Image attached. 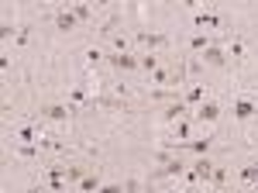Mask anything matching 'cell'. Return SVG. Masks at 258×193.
I'll use <instances>...</instances> for the list:
<instances>
[{"mask_svg":"<svg viewBox=\"0 0 258 193\" xmlns=\"http://www.w3.org/2000/svg\"><path fill=\"white\" fill-rule=\"evenodd\" d=\"M18 156H24V159H31V156H34V145H21V148H18Z\"/></svg>","mask_w":258,"mask_h":193,"instance_id":"ffe728a7","label":"cell"},{"mask_svg":"<svg viewBox=\"0 0 258 193\" xmlns=\"http://www.w3.org/2000/svg\"><path fill=\"white\" fill-rule=\"evenodd\" d=\"M76 186H80L83 193H100V190H104V183H100V176H96V172H86Z\"/></svg>","mask_w":258,"mask_h":193,"instance_id":"7a4b0ae2","label":"cell"},{"mask_svg":"<svg viewBox=\"0 0 258 193\" xmlns=\"http://www.w3.org/2000/svg\"><path fill=\"white\" fill-rule=\"evenodd\" d=\"M190 104H203V83H196V86L186 90V107H190Z\"/></svg>","mask_w":258,"mask_h":193,"instance_id":"30bf717a","label":"cell"},{"mask_svg":"<svg viewBox=\"0 0 258 193\" xmlns=\"http://www.w3.org/2000/svg\"><path fill=\"white\" fill-rule=\"evenodd\" d=\"M190 48H193V52H206V48H210V38H206V34H193V38H190Z\"/></svg>","mask_w":258,"mask_h":193,"instance_id":"8fae6325","label":"cell"},{"mask_svg":"<svg viewBox=\"0 0 258 193\" xmlns=\"http://www.w3.org/2000/svg\"><path fill=\"white\" fill-rule=\"evenodd\" d=\"M110 66H114V69H142V59L131 56V52H114V56H110Z\"/></svg>","mask_w":258,"mask_h":193,"instance_id":"6da1fadb","label":"cell"},{"mask_svg":"<svg viewBox=\"0 0 258 193\" xmlns=\"http://www.w3.org/2000/svg\"><path fill=\"white\" fill-rule=\"evenodd\" d=\"M196 28H220V18L210 10H196Z\"/></svg>","mask_w":258,"mask_h":193,"instance_id":"5b68a950","label":"cell"},{"mask_svg":"<svg viewBox=\"0 0 258 193\" xmlns=\"http://www.w3.org/2000/svg\"><path fill=\"white\" fill-rule=\"evenodd\" d=\"M100 193H128V190H124V186H117V183H107Z\"/></svg>","mask_w":258,"mask_h":193,"instance_id":"d6986e66","label":"cell"},{"mask_svg":"<svg viewBox=\"0 0 258 193\" xmlns=\"http://www.w3.org/2000/svg\"><path fill=\"white\" fill-rule=\"evenodd\" d=\"M196 118H200V121H217V118H220V107L210 104V100H203L200 110H196Z\"/></svg>","mask_w":258,"mask_h":193,"instance_id":"3957f363","label":"cell"},{"mask_svg":"<svg viewBox=\"0 0 258 193\" xmlns=\"http://www.w3.org/2000/svg\"><path fill=\"white\" fill-rule=\"evenodd\" d=\"M182 114H186V104H182V100H176L172 107H166V118H172V121H176V118H182Z\"/></svg>","mask_w":258,"mask_h":193,"instance_id":"4fadbf2b","label":"cell"},{"mask_svg":"<svg viewBox=\"0 0 258 193\" xmlns=\"http://www.w3.org/2000/svg\"><path fill=\"white\" fill-rule=\"evenodd\" d=\"M190 148H193L196 156H206V152H210V138H200V142H190Z\"/></svg>","mask_w":258,"mask_h":193,"instance_id":"5bb4252c","label":"cell"},{"mask_svg":"<svg viewBox=\"0 0 258 193\" xmlns=\"http://www.w3.org/2000/svg\"><path fill=\"white\" fill-rule=\"evenodd\" d=\"M76 21H80V18H76L72 10H58V14H56V24L62 28V32H72V28H76Z\"/></svg>","mask_w":258,"mask_h":193,"instance_id":"277c9868","label":"cell"},{"mask_svg":"<svg viewBox=\"0 0 258 193\" xmlns=\"http://www.w3.org/2000/svg\"><path fill=\"white\" fill-rule=\"evenodd\" d=\"M203 62L220 66V62H224V52H220V48H206V52H203Z\"/></svg>","mask_w":258,"mask_h":193,"instance_id":"7c38bea8","label":"cell"},{"mask_svg":"<svg viewBox=\"0 0 258 193\" xmlns=\"http://www.w3.org/2000/svg\"><path fill=\"white\" fill-rule=\"evenodd\" d=\"M72 14H76L80 21H90V7H86V4H76V7H72Z\"/></svg>","mask_w":258,"mask_h":193,"instance_id":"e0dca14e","label":"cell"},{"mask_svg":"<svg viewBox=\"0 0 258 193\" xmlns=\"http://www.w3.org/2000/svg\"><path fill=\"white\" fill-rule=\"evenodd\" d=\"M142 69L155 72V69H158V59H155V56H142Z\"/></svg>","mask_w":258,"mask_h":193,"instance_id":"2e32d148","label":"cell"},{"mask_svg":"<svg viewBox=\"0 0 258 193\" xmlns=\"http://www.w3.org/2000/svg\"><path fill=\"white\" fill-rule=\"evenodd\" d=\"M138 38H142L144 45H155V48H158V45H169V38H166V34H158V32H142Z\"/></svg>","mask_w":258,"mask_h":193,"instance_id":"9c48e42d","label":"cell"},{"mask_svg":"<svg viewBox=\"0 0 258 193\" xmlns=\"http://www.w3.org/2000/svg\"><path fill=\"white\" fill-rule=\"evenodd\" d=\"M214 183L224 186V183H228V169H217V166H214Z\"/></svg>","mask_w":258,"mask_h":193,"instance_id":"ac0fdd59","label":"cell"},{"mask_svg":"<svg viewBox=\"0 0 258 193\" xmlns=\"http://www.w3.org/2000/svg\"><path fill=\"white\" fill-rule=\"evenodd\" d=\"M241 180H248V183H258V162H252L248 169H241Z\"/></svg>","mask_w":258,"mask_h":193,"instance_id":"9a60e30c","label":"cell"},{"mask_svg":"<svg viewBox=\"0 0 258 193\" xmlns=\"http://www.w3.org/2000/svg\"><path fill=\"white\" fill-rule=\"evenodd\" d=\"M158 172H162V176H182V172H186V166H182L179 159H169V162H162V169H158Z\"/></svg>","mask_w":258,"mask_h":193,"instance_id":"ba28073f","label":"cell"},{"mask_svg":"<svg viewBox=\"0 0 258 193\" xmlns=\"http://www.w3.org/2000/svg\"><path fill=\"white\" fill-rule=\"evenodd\" d=\"M42 114H45L48 121H66V118H69V107H62V104H52V107H45Z\"/></svg>","mask_w":258,"mask_h":193,"instance_id":"52a82bcc","label":"cell"},{"mask_svg":"<svg viewBox=\"0 0 258 193\" xmlns=\"http://www.w3.org/2000/svg\"><path fill=\"white\" fill-rule=\"evenodd\" d=\"M252 114H255V104H252V100H238V104H234V118H238V121H248Z\"/></svg>","mask_w":258,"mask_h":193,"instance_id":"8992f818","label":"cell"}]
</instances>
